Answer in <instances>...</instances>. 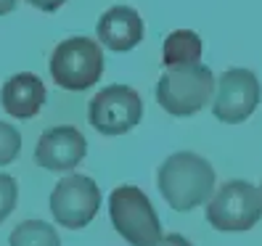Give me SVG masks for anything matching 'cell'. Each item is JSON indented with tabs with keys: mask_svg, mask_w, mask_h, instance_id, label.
I'll use <instances>...</instances> for the list:
<instances>
[{
	"mask_svg": "<svg viewBox=\"0 0 262 246\" xmlns=\"http://www.w3.org/2000/svg\"><path fill=\"white\" fill-rule=\"evenodd\" d=\"M162 198L178 212H191L212 196L214 170L212 164L191 151H178L167 156L157 172Z\"/></svg>",
	"mask_w": 262,
	"mask_h": 246,
	"instance_id": "cell-1",
	"label": "cell"
},
{
	"mask_svg": "<svg viewBox=\"0 0 262 246\" xmlns=\"http://www.w3.org/2000/svg\"><path fill=\"white\" fill-rule=\"evenodd\" d=\"M214 96V74L204 64L167 66L157 82V101L172 117H193Z\"/></svg>",
	"mask_w": 262,
	"mask_h": 246,
	"instance_id": "cell-2",
	"label": "cell"
},
{
	"mask_svg": "<svg viewBox=\"0 0 262 246\" xmlns=\"http://www.w3.org/2000/svg\"><path fill=\"white\" fill-rule=\"evenodd\" d=\"M103 74V51L93 37H69L51 53V77L64 90H88Z\"/></svg>",
	"mask_w": 262,
	"mask_h": 246,
	"instance_id": "cell-3",
	"label": "cell"
},
{
	"mask_svg": "<svg viewBox=\"0 0 262 246\" xmlns=\"http://www.w3.org/2000/svg\"><path fill=\"white\" fill-rule=\"evenodd\" d=\"M109 214L117 233L130 246H154L162 238V222L148 196L135 186H119L109 198Z\"/></svg>",
	"mask_w": 262,
	"mask_h": 246,
	"instance_id": "cell-4",
	"label": "cell"
},
{
	"mask_svg": "<svg viewBox=\"0 0 262 246\" xmlns=\"http://www.w3.org/2000/svg\"><path fill=\"white\" fill-rule=\"evenodd\" d=\"M262 217V198L259 188H254L246 180H230L212 196L207 207V220L212 228L241 233L259 222Z\"/></svg>",
	"mask_w": 262,
	"mask_h": 246,
	"instance_id": "cell-5",
	"label": "cell"
},
{
	"mask_svg": "<svg viewBox=\"0 0 262 246\" xmlns=\"http://www.w3.org/2000/svg\"><path fill=\"white\" fill-rule=\"evenodd\" d=\"M143 119V98L130 85H109L93 96L88 106L90 127L101 135H125Z\"/></svg>",
	"mask_w": 262,
	"mask_h": 246,
	"instance_id": "cell-6",
	"label": "cell"
},
{
	"mask_svg": "<svg viewBox=\"0 0 262 246\" xmlns=\"http://www.w3.org/2000/svg\"><path fill=\"white\" fill-rule=\"evenodd\" d=\"M101 209L98 183L88 175H69L56 183L51 193V212L58 225L69 230L85 228Z\"/></svg>",
	"mask_w": 262,
	"mask_h": 246,
	"instance_id": "cell-7",
	"label": "cell"
},
{
	"mask_svg": "<svg viewBox=\"0 0 262 246\" xmlns=\"http://www.w3.org/2000/svg\"><path fill=\"white\" fill-rule=\"evenodd\" d=\"M259 103V80L249 69H228L214 87L212 111L225 125L246 122Z\"/></svg>",
	"mask_w": 262,
	"mask_h": 246,
	"instance_id": "cell-8",
	"label": "cell"
},
{
	"mask_svg": "<svg viewBox=\"0 0 262 246\" xmlns=\"http://www.w3.org/2000/svg\"><path fill=\"white\" fill-rule=\"evenodd\" d=\"M85 153H88L85 135L77 127L61 125V127L45 130L40 135L37 148H35V162L42 170L67 172V170H74V167L85 159Z\"/></svg>",
	"mask_w": 262,
	"mask_h": 246,
	"instance_id": "cell-9",
	"label": "cell"
},
{
	"mask_svg": "<svg viewBox=\"0 0 262 246\" xmlns=\"http://www.w3.org/2000/svg\"><path fill=\"white\" fill-rule=\"evenodd\" d=\"M98 40L114 53H127L143 40L146 24L141 13L130 6H114L98 19Z\"/></svg>",
	"mask_w": 262,
	"mask_h": 246,
	"instance_id": "cell-10",
	"label": "cell"
},
{
	"mask_svg": "<svg viewBox=\"0 0 262 246\" xmlns=\"http://www.w3.org/2000/svg\"><path fill=\"white\" fill-rule=\"evenodd\" d=\"M0 101H3V109L16 117V119H32L45 103V85L37 74H13L11 80L3 85V93H0Z\"/></svg>",
	"mask_w": 262,
	"mask_h": 246,
	"instance_id": "cell-11",
	"label": "cell"
},
{
	"mask_svg": "<svg viewBox=\"0 0 262 246\" xmlns=\"http://www.w3.org/2000/svg\"><path fill=\"white\" fill-rule=\"evenodd\" d=\"M202 37L191 29H178L172 32L164 45H162V61L164 66H193V64H202Z\"/></svg>",
	"mask_w": 262,
	"mask_h": 246,
	"instance_id": "cell-12",
	"label": "cell"
},
{
	"mask_svg": "<svg viewBox=\"0 0 262 246\" xmlns=\"http://www.w3.org/2000/svg\"><path fill=\"white\" fill-rule=\"evenodd\" d=\"M11 246H61L56 228L45 220H24L13 228Z\"/></svg>",
	"mask_w": 262,
	"mask_h": 246,
	"instance_id": "cell-13",
	"label": "cell"
},
{
	"mask_svg": "<svg viewBox=\"0 0 262 246\" xmlns=\"http://www.w3.org/2000/svg\"><path fill=\"white\" fill-rule=\"evenodd\" d=\"M19 151H21V132L8 122H0V167L11 164L19 156Z\"/></svg>",
	"mask_w": 262,
	"mask_h": 246,
	"instance_id": "cell-14",
	"label": "cell"
},
{
	"mask_svg": "<svg viewBox=\"0 0 262 246\" xmlns=\"http://www.w3.org/2000/svg\"><path fill=\"white\" fill-rule=\"evenodd\" d=\"M16 198H19V186L11 175L0 172V222L16 209Z\"/></svg>",
	"mask_w": 262,
	"mask_h": 246,
	"instance_id": "cell-15",
	"label": "cell"
},
{
	"mask_svg": "<svg viewBox=\"0 0 262 246\" xmlns=\"http://www.w3.org/2000/svg\"><path fill=\"white\" fill-rule=\"evenodd\" d=\"M154 246H193L188 238H183L180 233H169V236H162Z\"/></svg>",
	"mask_w": 262,
	"mask_h": 246,
	"instance_id": "cell-16",
	"label": "cell"
},
{
	"mask_svg": "<svg viewBox=\"0 0 262 246\" xmlns=\"http://www.w3.org/2000/svg\"><path fill=\"white\" fill-rule=\"evenodd\" d=\"M27 3H32V6H35V8H40V11L53 13V11H58L61 6H64L67 0H27Z\"/></svg>",
	"mask_w": 262,
	"mask_h": 246,
	"instance_id": "cell-17",
	"label": "cell"
},
{
	"mask_svg": "<svg viewBox=\"0 0 262 246\" xmlns=\"http://www.w3.org/2000/svg\"><path fill=\"white\" fill-rule=\"evenodd\" d=\"M13 8H16V0H0V16H6V13H11Z\"/></svg>",
	"mask_w": 262,
	"mask_h": 246,
	"instance_id": "cell-18",
	"label": "cell"
},
{
	"mask_svg": "<svg viewBox=\"0 0 262 246\" xmlns=\"http://www.w3.org/2000/svg\"><path fill=\"white\" fill-rule=\"evenodd\" d=\"M259 198H262V186H259Z\"/></svg>",
	"mask_w": 262,
	"mask_h": 246,
	"instance_id": "cell-19",
	"label": "cell"
}]
</instances>
